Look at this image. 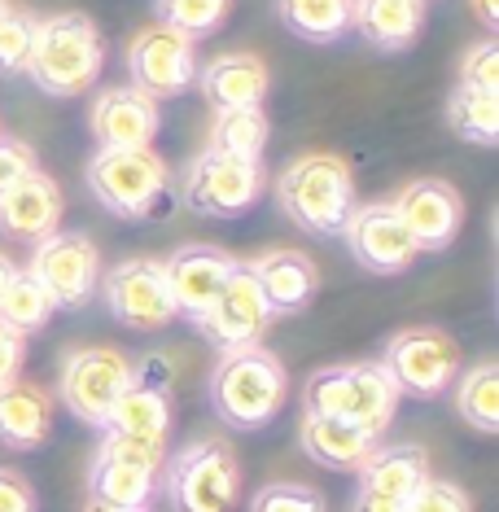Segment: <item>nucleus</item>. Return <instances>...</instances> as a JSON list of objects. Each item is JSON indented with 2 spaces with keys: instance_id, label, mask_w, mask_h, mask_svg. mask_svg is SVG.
Returning <instances> with one entry per match:
<instances>
[{
  "instance_id": "f257e3e1",
  "label": "nucleus",
  "mask_w": 499,
  "mask_h": 512,
  "mask_svg": "<svg viewBox=\"0 0 499 512\" xmlns=\"http://www.w3.org/2000/svg\"><path fill=\"white\" fill-rule=\"evenodd\" d=\"M285 390V364L263 342L219 351V364L211 372V407L228 429H241V434L263 429L285 407Z\"/></svg>"
},
{
  "instance_id": "f03ea898",
  "label": "nucleus",
  "mask_w": 499,
  "mask_h": 512,
  "mask_svg": "<svg viewBox=\"0 0 499 512\" xmlns=\"http://www.w3.org/2000/svg\"><path fill=\"white\" fill-rule=\"evenodd\" d=\"M106 40L88 14H49L36 22L27 75L49 97H79L101 79Z\"/></svg>"
},
{
  "instance_id": "7ed1b4c3",
  "label": "nucleus",
  "mask_w": 499,
  "mask_h": 512,
  "mask_svg": "<svg viewBox=\"0 0 499 512\" xmlns=\"http://www.w3.org/2000/svg\"><path fill=\"white\" fill-rule=\"evenodd\" d=\"M276 202L311 237H342L355 211V176L338 154H298L276 180Z\"/></svg>"
},
{
  "instance_id": "20e7f679",
  "label": "nucleus",
  "mask_w": 499,
  "mask_h": 512,
  "mask_svg": "<svg viewBox=\"0 0 499 512\" xmlns=\"http://www.w3.org/2000/svg\"><path fill=\"white\" fill-rule=\"evenodd\" d=\"M399 386L381 359H364V364H333L307 377L303 386V412H324V416H346L355 425H368L386 434L394 412H399Z\"/></svg>"
},
{
  "instance_id": "39448f33",
  "label": "nucleus",
  "mask_w": 499,
  "mask_h": 512,
  "mask_svg": "<svg viewBox=\"0 0 499 512\" xmlns=\"http://www.w3.org/2000/svg\"><path fill=\"white\" fill-rule=\"evenodd\" d=\"M84 180H88V193L97 197L114 219L141 224V219L158 215V206L167 202L171 167L149 145H141V149H97V154L88 158Z\"/></svg>"
},
{
  "instance_id": "423d86ee",
  "label": "nucleus",
  "mask_w": 499,
  "mask_h": 512,
  "mask_svg": "<svg viewBox=\"0 0 499 512\" xmlns=\"http://www.w3.org/2000/svg\"><path fill=\"white\" fill-rule=\"evenodd\" d=\"M167 499L176 512H232L241 499V464L228 442L193 438L167 460Z\"/></svg>"
},
{
  "instance_id": "0eeeda50",
  "label": "nucleus",
  "mask_w": 499,
  "mask_h": 512,
  "mask_svg": "<svg viewBox=\"0 0 499 512\" xmlns=\"http://www.w3.org/2000/svg\"><path fill=\"white\" fill-rule=\"evenodd\" d=\"M263 184H268L263 158H237V154H224V149L206 145L202 154L184 167L180 197L193 215L237 219L263 197Z\"/></svg>"
},
{
  "instance_id": "6e6552de",
  "label": "nucleus",
  "mask_w": 499,
  "mask_h": 512,
  "mask_svg": "<svg viewBox=\"0 0 499 512\" xmlns=\"http://www.w3.org/2000/svg\"><path fill=\"white\" fill-rule=\"evenodd\" d=\"M132 381V359L114 346H75L57 368V399L79 425L101 429Z\"/></svg>"
},
{
  "instance_id": "1a4fd4ad",
  "label": "nucleus",
  "mask_w": 499,
  "mask_h": 512,
  "mask_svg": "<svg viewBox=\"0 0 499 512\" xmlns=\"http://www.w3.org/2000/svg\"><path fill=\"white\" fill-rule=\"evenodd\" d=\"M381 368L394 377L399 394L412 399H438L460 377V342L443 329H399L386 342Z\"/></svg>"
},
{
  "instance_id": "9d476101",
  "label": "nucleus",
  "mask_w": 499,
  "mask_h": 512,
  "mask_svg": "<svg viewBox=\"0 0 499 512\" xmlns=\"http://www.w3.org/2000/svg\"><path fill=\"white\" fill-rule=\"evenodd\" d=\"M27 272L49 289L57 311H79L88 307L101 285V250L88 232H49L31 250Z\"/></svg>"
},
{
  "instance_id": "9b49d317",
  "label": "nucleus",
  "mask_w": 499,
  "mask_h": 512,
  "mask_svg": "<svg viewBox=\"0 0 499 512\" xmlns=\"http://www.w3.org/2000/svg\"><path fill=\"white\" fill-rule=\"evenodd\" d=\"M97 289L106 298V311L132 333H162L167 324L180 320L162 259H127L119 267H110V272H101Z\"/></svg>"
},
{
  "instance_id": "f8f14e48",
  "label": "nucleus",
  "mask_w": 499,
  "mask_h": 512,
  "mask_svg": "<svg viewBox=\"0 0 499 512\" xmlns=\"http://www.w3.org/2000/svg\"><path fill=\"white\" fill-rule=\"evenodd\" d=\"M171 390H176V359L167 351H149L132 364V381L119 394V403L110 407L106 425L114 434L132 438H154L167 442L171 434Z\"/></svg>"
},
{
  "instance_id": "ddd939ff",
  "label": "nucleus",
  "mask_w": 499,
  "mask_h": 512,
  "mask_svg": "<svg viewBox=\"0 0 499 512\" xmlns=\"http://www.w3.org/2000/svg\"><path fill=\"white\" fill-rule=\"evenodd\" d=\"M268 324H272L268 298H263L259 281H254L250 263H237L228 272L224 289L215 294V302L193 320V329L211 346H219V351H232V346L259 342V337L268 333Z\"/></svg>"
},
{
  "instance_id": "4468645a",
  "label": "nucleus",
  "mask_w": 499,
  "mask_h": 512,
  "mask_svg": "<svg viewBox=\"0 0 499 512\" xmlns=\"http://www.w3.org/2000/svg\"><path fill=\"white\" fill-rule=\"evenodd\" d=\"M127 75H132V88H141L145 97H154V101L180 97L197 79L193 40L162 27V22L136 31L132 44H127Z\"/></svg>"
},
{
  "instance_id": "2eb2a0df",
  "label": "nucleus",
  "mask_w": 499,
  "mask_h": 512,
  "mask_svg": "<svg viewBox=\"0 0 499 512\" xmlns=\"http://www.w3.org/2000/svg\"><path fill=\"white\" fill-rule=\"evenodd\" d=\"M342 237H346L351 259L359 267H368L373 276H399L421 259L412 232L403 228V219L394 215L390 202H355Z\"/></svg>"
},
{
  "instance_id": "dca6fc26",
  "label": "nucleus",
  "mask_w": 499,
  "mask_h": 512,
  "mask_svg": "<svg viewBox=\"0 0 499 512\" xmlns=\"http://www.w3.org/2000/svg\"><path fill=\"white\" fill-rule=\"evenodd\" d=\"M390 206H394V215L403 219V228L412 232V241L421 254L447 250L464 228V197L456 193V184L434 180V176L408 180L399 193H394Z\"/></svg>"
},
{
  "instance_id": "f3484780",
  "label": "nucleus",
  "mask_w": 499,
  "mask_h": 512,
  "mask_svg": "<svg viewBox=\"0 0 499 512\" xmlns=\"http://www.w3.org/2000/svg\"><path fill=\"white\" fill-rule=\"evenodd\" d=\"M158 127H162L158 101L145 97V92L132 88V84L97 92V101L88 106V132H92V141H97V149L154 145Z\"/></svg>"
},
{
  "instance_id": "a211bd4d",
  "label": "nucleus",
  "mask_w": 499,
  "mask_h": 512,
  "mask_svg": "<svg viewBox=\"0 0 499 512\" xmlns=\"http://www.w3.org/2000/svg\"><path fill=\"white\" fill-rule=\"evenodd\" d=\"M232 267H237V259L219 246H206V241H189V246L171 250L167 259H162V272H167V289H171V302H176V316H184L193 324L215 302L219 289H224Z\"/></svg>"
},
{
  "instance_id": "6ab92c4d",
  "label": "nucleus",
  "mask_w": 499,
  "mask_h": 512,
  "mask_svg": "<svg viewBox=\"0 0 499 512\" xmlns=\"http://www.w3.org/2000/svg\"><path fill=\"white\" fill-rule=\"evenodd\" d=\"M66 211L62 184H57L49 171L31 167L22 180H14L5 193H0V232L18 241H40L57 232Z\"/></svg>"
},
{
  "instance_id": "aec40b11",
  "label": "nucleus",
  "mask_w": 499,
  "mask_h": 512,
  "mask_svg": "<svg viewBox=\"0 0 499 512\" xmlns=\"http://www.w3.org/2000/svg\"><path fill=\"white\" fill-rule=\"evenodd\" d=\"M298 442L320 469L333 473H359V464L377 451L381 434L368 425H355L346 416H324V412H303L298 421Z\"/></svg>"
},
{
  "instance_id": "412c9836",
  "label": "nucleus",
  "mask_w": 499,
  "mask_h": 512,
  "mask_svg": "<svg viewBox=\"0 0 499 512\" xmlns=\"http://www.w3.org/2000/svg\"><path fill=\"white\" fill-rule=\"evenodd\" d=\"M250 272L263 289V298H268L272 316H298V311H307L320 289V272L303 250H285V246L263 250L250 263Z\"/></svg>"
},
{
  "instance_id": "4be33fe9",
  "label": "nucleus",
  "mask_w": 499,
  "mask_h": 512,
  "mask_svg": "<svg viewBox=\"0 0 499 512\" xmlns=\"http://www.w3.org/2000/svg\"><path fill=\"white\" fill-rule=\"evenodd\" d=\"M197 84H202L211 110H246V106H263L272 75H268V62L254 53H219L202 66Z\"/></svg>"
},
{
  "instance_id": "5701e85b",
  "label": "nucleus",
  "mask_w": 499,
  "mask_h": 512,
  "mask_svg": "<svg viewBox=\"0 0 499 512\" xmlns=\"http://www.w3.org/2000/svg\"><path fill=\"white\" fill-rule=\"evenodd\" d=\"M425 27V0H351V31L377 53H408Z\"/></svg>"
},
{
  "instance_id": "b1692460",
  "label": "nucleus",
  "mask_w": 499,
  "mask_h": 512,
  "mask_svg": "<svg viewBox=\"0 0 499 512\" xmlns=\"http://www.w3.org/2000/svg\"><path fill=\"white\" fill-rule=\"evenodd\" d=\"M53 429V399L31 381H5L0 386V447L36 451Z\"/></svg>"
},
{
  "instance_id": "393cba45",
  "label": "nucleus",
  "mask_w": 499,
  "mask_h": 512,
  "mask_svg": "<svg viewBox=\"0 0 499 512\" xmlns=\"http://www.w3.org/2000/svg\"><path fill=\"white\" fill-rule=\"evenodd\" d=\"M429 477V456L416 442H377V451L359 464V491H377L394 499H412Z\"/></svg>"
},
{
  "instance_id": "a878e982",
  "label": "nucleus",
  "mask_w": 499,
  "mask_h": 512,
  "mask_svg": "<svg viewBox=\"0 0 499 512\" xmlns=\"http://www.w3.org/2000/svg\"><path fill=\"white\" fill-rule=\"evenodd\" d=\"M154 482H158V473L136 469V464L114 460V456H101V451L88 464V499H101V504H114V508L149 512Z\"/></svg>"
},
{
  "instance_id": "bb28decb",
  "label": "nucleus",
  "mask_w": 499,
  "mask_h": 512,
  "mask_svg": "<svg viewBox=\"0 0 499 512\" xmlns=\"http://www.w3.org/2000/svg\"><path fill=\"white\" fill-rule=\"evenodd\" d=\"M276 18L307 44H338L351 36V0H276Z\"/></svg>"
},
{
  "instance_id": "cd10ccee",
  "label": "nucleus",
  "mask_w": 499,
  "mask_h": 512,
  "mask_svg": "<svg viewBox=\"0 0 499 512\" xmlns=\"http://www.w3.org/2000/svg\"><path fill=\"white\" fill-rule=\"evenodd\" d=\"M447 127L460 141H469L478 149H495L499 145V92L456 84V92L447 97Z\"/></svg>"
},
{
  "instance_id": "c85d7f7f",
  "label": "nucleus",
  "mask_w": 499,
  "mask_h": 512,
  "mask_svg": "<svg viewBox=\"0 0 499 512\" xmlns=\"http://www.w3.org/2000/svg\"><path fill=\"white\" fill-rule=\"evenodd\" d=\"M456 412L478 434H499V364L495 359H482V364H473L460 377Z\"/></svg>"
},
{
  "instance_id": "c756f323",
  "label": "nucleus",
  "mask_w": 499,
  "mask_h": 512,
  "mask_svg": "<svg viewBox=\"0 0 499 512\" xmlns=\"http://www.w3.org/2000/svg\"><path fill=\"white\" fill-rule=\"evenodd\" d=\"M272 141V123L263 106H246V110H215L211 123V149L237 158H263V149Z\"/></svg>"
},
{
  "instance_id": "7c9ffc66",
  "label": "nucleus",
  "mask_w": 499,
  "mask_h": 512,
  "mask_svg": "<svg viewBox=\"0 0 499 512\" xmlns=\"http://www.w3.org/2000/svg\"><path fill=\"white\" fill-rule=\"evenodd\" d=\"M53 316H57V302L49 298V289H44L27 267H18L14 281L0 294V320L18 333H40Z\"/></svg>"
},
{
  "instance_id": "2f4dec72",
  "label": "nucleus",
  "mask_w": 499,
  "mask_h": 512,
  "mask_svg": "<svg viewBox=\"0 0 499 512\" xmlns=\"http://www.w3.org/2000/svg\"><path fill=\"white\" fill-rule=\"evenodd\" d=\"M232 0H154V14L162 27L180 31L189 40H206L224 27Z\"/></svg>"
},
{
  "instance_id": "473e14b6",
  "label": "nucleus",
  "mask_w": 499,
  "mask_h": 512,
  "mask_svg": "<svg viewBox=\"0 0 499 512\" xmlns=\"http://www.w3.org/2000/svg\"><path fill=\"white\" fill-rule=\"evenodd\" d=\"M36 14L14 9L0 18V75H27V57H31V40H36Z\"/></svg>"
},
{
  "instance_id": "72a5a7b5",
  "label": "nucleus",
  "mask_w": 499,
  "mask_h": 512,
  "mask_svg": "<svg viewBox=\"0 0 499 512\" xmlns=\"http://www.w3.org/2000/svg\"><path fill=\"white\" fill-rule=\"evenodd\" d=\"M97 451H101V456H114V460L136 464V469H149V473H158L162 464H167V442L132 438V434H114V429H101Z\"/></svg>"
},
{
  "instance_id": "f704fd0d",
  "label": "nucleus",
  "mask_w": 499,
  "mask_h": 512,
  "mask_svg": "<svg viewBox=\"0 0 499 512\" xmlns=\"http://www.w3.org/2000/svg\"><path fill=\"white\" fill-rule=\"evenodd\" d=\"M250 512H324V495L303 482H268L250 499Z\"/></svg>"
},
{
  "instance_id": "c9c22d12",
  "label": "nucleus",
  "mask_w": 499,
  "mask_h": 512,
  "mask_svg": "<svg viewBox=\"0 0 499 512\" xmlns=\"http://www.w3.org/2000/svg\"><path fill=\"white\" fill-rule=\"evenodd\" d=\"M460 84L464 88H482V92H499V44L495 40H478V44L464 49Z\"/></svg>"
},
{
  "instance_id": "e433bc0d",
  "label": "nucleus",
  "mask_w": 499,
  "mask_h": 512,
  "mask_svg": "<svg viewBox=\"0 0 499 512\" xmlns=\"http://www.w3.org/2000/svg\"><path fill=\"white\" fill-rule=\"evenodd\" d=\"M408 512H473V499L464 495L456 482H443V477L429 473L425 482L412 491Z\"/></svg>"
},
{
  "instance_id": "4c0bfd02",
  "label": "nucleus",
  "mask_w": 499,
  "mask_h": 512,
  "mask_svg": "<svg viewBox=\"0 0 499 512\" xmlns=\"http://www.w3.org/2000/svg\"><path fill=\"white\" fill-rule=\"evenodd\" d=\"M31 167H36V149H31L27 141H18V136L0 132V193H5L14 180L27 176Z\"/></svg>"
},
{
  "instance_id": "58836bf2",
  "label": "nucleus",
  "mask_w": 499,
  "mask_h": 512,
  "mask_svg": "<svg viewBox=\"0 0 499 512\" xmlns=\"http://www.w3.org/2000/svg\"><path fill=\"white\" fill-rule=\"evenodd\" d=\"M0 512H36V486L14 469H0Z\"/></svg>"
},
{
  "instance_id": "ea45409f",
  "label": "nucleus",
  "mask_w": 499,
  "mask_h": 512,
  "mask_svg": "<svg viewBox=\"0 0 499 512\" xmlns=\"http://www.w3.org/2000/svg\"><path fill=\"white\" fill-rule=\"evenodd\" d=\"M22 364H27V333L9 329V324L0 320V386L14 381L22 372Z\"/></svg>"
},
{
  "instance_id": "a19ab883",
  "label": "nucleus",
  "mask_w": 499,
  "mask_h": 512,
  "mask_svg": "<svg viewBox=\"0 0 499 512\" xmlns=\"http://www.w3.org/2000/svg\"><path fill=\"white\" fill-rule=\"evenodd\" d=\"M351 512H408V499L377 495V491H355V508Z\"/></svg>"
},
{
  "instance_id": "79ce46f5",
  "label": "nucleus",
  "mask_w": 499,
  "mask_h": 512,
  "mask_svg": "<svg viewBox=\"0 0 499 512\" xmlns=\"http://www.w3.org/2000/svg\"><path fill=\"white\" fill-rule=\"evenodd\" d=\"M469 9L478 14L486 31H499V0H469Z\"/></svg>"
},
{
  "instance_id": "37998d69",
  "label": "nucleus",
  "mask_w": 499,
  "mask_h": 512,
  "mask_svg": "<svg viewBox=\"0 0 499 512\" xmlns=\"http://www.w3.org/2000/svg\"><path fill=\"white\" fill-rule=\"evenodd\" d=\"M14 272H18V263L9 259V254H0V294H5V285L14 281Z\"/></svg>"
},
{
  "instance_id": "c03bdc74",
  "label": "nucleus",
  "mask_w": 499,
  "mask_h": 512,
  "mask_svg": "<svg viewBox=\"0 0 499 512\" xmlns=\"http://www.w3.org/2000/svg\"><path fill=\"white\" fill-rule=\"evenodd\" d=\"M84 512H132V508H114V504H101V499H88Z\"/></svg>"
},
{
  "instance_id": "a18cd8bd",
  "label": "nucleus",
  "mask_w": 499,
  "mask_h": 512,
  "mask_svg": "<svg viewBox=\"0 0 499 512\" xmlns=\"http://www.w3.org/2000/svg\"><path fill=\"white\" fill-rule=\"evenodd\" d=\"M9 14V0H0V18H5Z\"/></svg>"
}]
</instances>
